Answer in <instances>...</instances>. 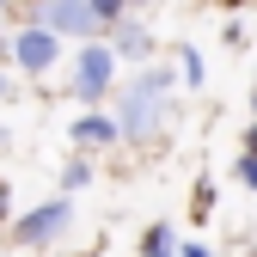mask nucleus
Segmentation results:
<instances>
[{"instance_id": "f257e3e1", "label": "nucleus", "mask_w": 257, "mask_h": 257, "mask_svg": "<svg viewBox=\"0 0 257 257\" xmlns=\"http://www.w3.org/2000/svg\"><path fill=\"white\" fill-rule=\"evenodd\" d=\"M55 55H61V37H55V31H43V25H25L19 37H13V61H19L25 74H49Z\"/></svg>"}, {"instance_id": "f03ea898", "label": "nucleus", "mask_w": 257, "mask_h": 257, "mask_svg": "<svg viewBox=\"0 0 257 257\" xmlns=\"http://www.w3.org/2000/svg\"><path fill=\"white\" fill-rule=\"evenodd\" d=\"M37 25L43 31H74V37H92V31H98V13L86 7V0H43V13H37Z\"/></svg>"}, {"instance_id": "7ed1b4c3", "label": "nucleus", "mask_w": 257, "mask_h": 257, "mask_svg": "<svg viewBox=\"0 0 257 257\" xmlns=\"http://www.w3.org/2000/svg\"><path fill=\"white\" fill-rule=\"evenodd\" d=\"M61 220H68V196H55V202H43V208H31L19 227H13V239H19V245H43V239L61 233Z\"/></svg>"}, {"instance_id": "20e7f679", "label": "nucleus", "mask_w": 257, "mask_h": 257, "mask_svg": "<svg viewBox=\"0 0 257 257\" xmlns=\"http://www.w3.org/2000/svg\"><path fill=\"white\" fill-rule=\"evenodd\" d=\"M116 80V49H98V43H86V55H80V92H86V98H98V92Z\"/></svg>"}, {"instance_id": "39448f33", "label": "nucleus", "mask_w": 257, "mask_h": 257, "mask_svg": "<svg viewBox=\"0 0 257 257\" xmlns=\"http://www.w3.org/2000/svg\"><path fill=\"white\" fill-rule=\"evenodd\" d=\"M116 135H122V128H116V116H104V110H92V116L74 122V141H80V147H110Z\"/></svg>"}, {"instance_id": "423d86ee", "label": "nucleus", "mask_w": 257, "mask_h": 257, "mask_svg": "<svg viewBox=\"0 0 257 257\" xmlns=\"http://www.w3.org/2000/svg\"><path fill=\"white\" fill-rule=\"evenodd\" d=\"M141 257H178L172 233H166V227H153V233H141Z\"/></svg>"}, {"instance_id": "0eeeda50", "label": "nucleus", "mask_w": 257, "mask_h": 257, "mask_svg": "<svg viewBox=\"0 0 257 257\" xmlns=\"http://www.w3.org/2000/svg\"><path fill=\"white\" fill-rule=\"evenodd\" d=\"M92 13H98V25H110V19H122L128 7H135V0H86Z\"/></svg>"}, {"instance_id": "6e6552de", "label": "nucleus", "mask_w": 257, "mask_h": 257, "mask_svg": "<svg viewBox=\"0 0 257 257\" xmlns=\"http://www.w3.org/2000/svg\"><path fill=\"white\" fill-rule=\"evenodd\" d=\"M233 178H239L245 190H257V153H239V166H233Z\"/></svg>"}, {"instance_id": "1a4fd4ad", "label": "nucleus", "mask_w": 257, "mask_h": 257, "mask_svg": "<svg viewBox=\"0 0 257 257\" xmlns=\"http://www.w3.org/2000/svg\"><path fill=\"white\" fill-rule=\"evenodd\" d=\"M116 49H122V55H141V49H147V37H141V31H122Z\"/></svg>"}, {"instance_id": "9d476101", "label": "nucleus", "mask_w": 257, "mask_h": 257, "mask_svg": "<svg viewBox=\"0 0 257 257\" xmlns=\"http://www.w3.org/2000/svg\"><path fill=\"white\" fill-rule=\"evenodd\" d=\"M86 178H92V166H86V159H74V166H68V178H61V184H68V190H80Z\"/></svg>"}, {"instance_id": "9b49d317", "label": "nucleus", "mask_w": 257, "mask_h": 257, "mask_svg": "<svg viewBox=\"0 0 257 257\" xmlns=\"http://www.w3.org/2000/svg\"><path fill=\"white\" fill-rule=\"evenodd\" d=\"M184 257H214V251L208 245H184Z\"/></svg>"}, {"instance_id": "f8f14e48", "label": "nucleus", "mask_w": 257, "mask_h": 257, "mask_svg": "<svg viewBox=\"0 0 257 257\" xmlns=\"http://www.w3.org/2000/svg\"><path fill=\"white\" fill-rule=\"evenodd\" d=\"M245 153H257V128H251V135H245Z\"/></svg>"}, {"instance_id": "ddd939ff", "label": "nucleus", "mask_w": 257, "mask_h": 257, "mask_svg": "<svg viewBox=\"0 0 257 257\" xmlns=\"http://www.w3.org/2000/svg\"><path fill=\"white\" fill-rule=\"evenodd\" d=\"M0 214H7V184H0Z\"/></svg>"}, {"instance_id": "4468645a", "label": "nucleus", "mask_w": 257, "mask_h": 257, "mask_svg": "<svg viewBox=\"0 0 257 257\" xmlns=\"http://www.w3.org/2000/svg\"><path fill=\"white\" fill-rule=\"evenodd\" d=\"M0 92H7V80H0Z\"/></svg>"}, {"instance_id": "2eb2a0df", "label": "nucleus", "mask_w": 257, "mask_h": 257, "mask_svg": "<svg viewBox=\"0 0 257 257\" xmlns=\"http://www.w3.org/2000/svg\"><path fill=\"white\" fill-rule=\"evenodd\" d=\"M0 7H7V0H0Z\"/></svg>"}]
</instances>
